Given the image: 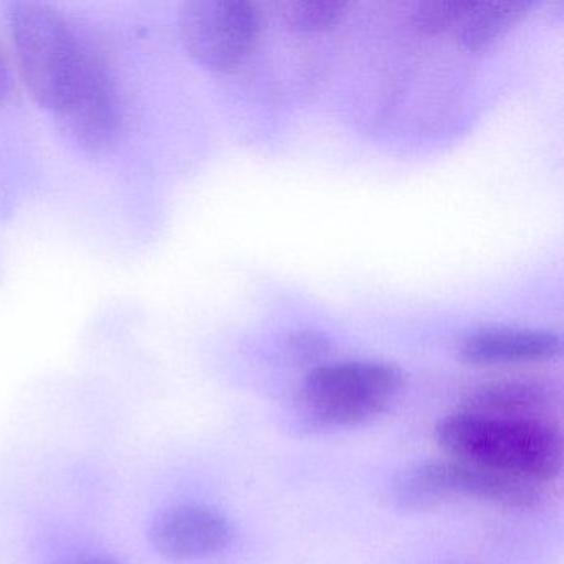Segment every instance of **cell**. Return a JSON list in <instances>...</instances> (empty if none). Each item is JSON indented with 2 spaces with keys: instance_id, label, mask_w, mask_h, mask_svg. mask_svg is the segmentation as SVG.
Instances as JSON below:
<instances>
[{
  "instance_id": "obj_15",
  "label": "cell",
  "mask_w": 564,
  "mask_h": 564,
  "mask_svg": "<svg viewBox=\"0 0 564 564\" xmlns=\"http://www.w3.org/2000/svg\"><path fill=\"white\" fill-rule=\"evenodd\" d=\"M84 564H113V563H111V561H108V560H90Z\"/></svg>"
},
{
  "instance_id": "obj_3",
  "label": "cell",
  "mask_w": 564,
  "mask_h": 564,
  "mask_svg": "<svg viewBox=\"0 0 564 564\" xmlns=\"http://www.w3.org/2000/svg\"><path fill=\"white\" fill-rule=\"evenodd\" d=\"M404 382V372L391 362H323L300 384L296 412L315 431L355 427L384 414Z\"/></svg>"
},
{
  "instance_id": "obj_11",
  "label": "cell",
  "mask_w": 564,
  "mask_h": 564,
  "mask_svg": "<svg viewBox=\"0 0 564 564\" xmlns=\"http://www.w3.org/2000/svg\"><path fill=\"white\" fill-rule=\"evenodd\" d=\"M349 4L332 0H310L295 2L286 11V19L293 28L302 32H322L341 21Z\"/></svg>"
},
{
  "instance_id": "obj_13",
  "label": "cell",
  "mask_w": 564,
  "mask_h": 564,
  "mask_svg": "<svg viewBox=\"0 0 564 564\" xmlns=\"http://www.w3.org/2000/svg\"><path fill=\"white\" fill-rule=\"evenodd\" d=\"M290 355L299 365L313 368L323 365V358L328 356L329 343L325 336L315 332L296 333L289 343Z\"/></svg>"
},
{
  "instance_id": "obj_7",
  "label": "cell",
  "mask_w": 564,
  "mask_h": 564,
  "mask_svg": "<svg viewBox=\"0 0 564 564\" xmlns=\"http://www.w3.org/2000/svg\"><path fill=\"white\" fill-rule=\"evenodd\" d=\"M232 540L229 521L206 505L187 503L164 513L154 527V543L171 560H200Z\"/></svg>"
},
{
  "instance_id": "obj_8",
  "label": "cell",
  "mask_w": 564,
  "mask_h": 564,
  "mask_svg": "<svg viewBox=\"0 0 564 564\" xmlns=\"http://www.w3.org/2000/svg\"><path fill=\"white\" fill-rule=\"evenodd\" d=\"M458 352L474 366L540 362L560 355L561 338L547 329L488 328L468 335Z\"/></svg>"
},
{
  "instance_id": "obj_14",
  "label": "cell",
  "mask_w": 564,
  "mask_h": 564,
  "mask_svg": "<svg viewBox=\"0 0 564 564\" xmlns=\"http://www.w3.org/2000/svg\"><path fill=\"white\" fill-rule=\"evenodd\" d=\"M11 95V70H9L8 58L0 48V104H4Z\"/></svg>"
},
{
  "instance_id": "obj_12",
  "label": "cell",
  "mask_w": 564,
  "mask_h": 564,
  "mask_svg": "<svg viewBox=\"0 0 564 564\" xmlns=\"http://www.w3.org/2000/svg\"><path fill=\"white\" fill-rule=\"evenodd\" d=\"M474 2H427V4L419 6L414 14L415 25L421 31L429 34H438V32L448 31V29H457L462 19L468 14Z\"/></svg>"
},
{
  "instance_id": "obj_9",
  "label": "cell",
  "mask_w": 564,
  "mask_h": 564,
  "mask_svg": "<svg viewBox=\"0 0 564 564\" xmlns=\"http://www.w3.org/2000/svg\"><path fill=\"white\" fill-rule=\"evenodd\" d=\"M556 404L557 391L550 382L503 379L475 389L460 409L505 417L547 419Z\"/></svg>"
},
{
  "instance_id": "obj_2",
  "label": "cell",
  "mask_w": 564,
  "mask_h": 564,
  "mask_svg": "<svg viewBox=\"0 0 564 564\" xmlns=\"http://www.w3.org/2000/svg\"><path fill=\"white\" fill-rule=\"evenodd\" d=\"M8 19L25 90L57 117L77 91L94 42L58 9L42 2H14Z\"/></svg>"
},
{
  "instance_id": "obj_4",
  "label": "cell",
  "mask_w": 564,
  "mask_h": 564,
  "mask_svg": "<svg viewBox=\"0 0 564 564\" xmlns=\"http://www.w3.org/2000/svg\"><path fill=\"white\" fill-rule=\"evenodd\" d=\"M392 498L399 507L412 511L437 510L462 500L533 508L540 503L541 491L530 481L448 457L405 470L395 481Z\"/></svg>"
},
{
  "instance_id": "obj_6",
  "label": "cell",
  "mask_w": 564,
  "mask_h": 564,
  "mask_svg": "<svg viewBox=\"0 0 564 564\" xmlns=\"http://www.w3.org/2000/svg\"><path fill=\"white\" fill-rule=\"evenodd\" d=\"M58 128L88 153H107L124 130V107L113 68L94 44L84 77L67 107L54 117Z\"/></svg>"
},
{
  "instance_id": "obj_10",
  "label": "cell",
  "mask_w": 564,
  "mask_h": 564,
  "mask_svg": "<svg viewBox=\"0 0 564 564\" xmlns=\"http://www.w3.org/2000/svg\"><path fill=\"white\" fill-rule=\"evenodd\" d=\"M530 8L531 2H474L455 34L468 51H481L513 28Z\"/></svg>"
},
{
  "instance_id": "obj_1",
  "label": "cell",
  "mask_w": 564,
  "mask_h": 564,
  "mask_svg": "<svg viewBox=\"0 0 564 564\" xmlns=\"http://www.w3.org/2000/svg\"><path fill=\"white\" fill-rule=\"evenodd\" d=\"M434 438L451 458L540 485L560 477L563 437L550 419L464 411L435 424Z\"/></svg>"
},
{
  "instance_id": "obj_5",
  "label": "cell",
  "mask_w": 564,
  "mask_h": 564,
  "mask_svg": "<svg viewBox=\"0 0 564 564\" xmlns=\"http://www.w3.org/2000/svg\"><path fill=\"white\" fill-rule=\"evenodd\" d=\"M260 18L246 0H193L180 11L187 54L210 72H232L256 45Z\"/></svg>"
}]
</instances>
